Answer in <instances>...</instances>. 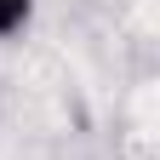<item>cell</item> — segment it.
Returning a JSON list of instances; mask_svg holds the SVG:
<instances>
[{
  "label": "cell",
  "mask_w": 160,
  "mask_h": 160,
  "mask_svg": "<svg viewBox=\"0 0 160 160\" xmlns=\"http://www.w3.org/2000/svg\"><path fill=\"white\" fill-rule=\"evenodd\" d=\"M29 23H34V0H0V46L17 40Z\"/></svg>",
  "instance_id": "1"
}]
</instances>
